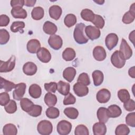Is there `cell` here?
Here are the masks:
<instances>
[{
    "instance_id": "52",
    "label": "cell",
    "mask_w": 135,
    "mask_h": 135,
    "mask_svg": "<svg viewBox=\"0 0 135 135\" xmlns=\"http://www.w3.org/2000/svg\"><path fill=\"white\" fill-rule=\"evenodd\" d=\"M9 18L5 14L0 15V26L1 27L6 26L9 23Z\"/></svg>"
},
{
    "instance_id": "41",
    "label": "cell",
    "mask_w": 135,
    "mask_h": 135,
    "mask_svg": "<svg viewBox=\"0 0 135 135\" xmlns=\"http://www.w3.org/2000/svg\"><path fill=\"white\" fill-rule=\"evenodd\" d=\"M118 97L122 102H124L130 99V95L127 90L123 89L118 91Z\"/></svg>"
},
{
    "instance_id": "56",
    "label": "cell",
    "mask_w": 135,
    "mask_h": 135,
    "mask_svg": "<svg viewBox=\"0 0 135 135\" xmlns=\"http://www.w3.org/2000/svg\"><path fill=\"white\" fill-rule=\"evenodd\" d=\"M134 31H133L132 32H131V33H130L129 36V40H130L133 44H134Z\"/></svg>"
},
{
    "instance_id": "48",
    "label": "cell",
    "mask_w": 135,
    "mask_h": 135,
    "mask_svg": "<svg viewBox=\"0 0 135 135\" xmlns=\"http://www.w3.org/2000/svg\"><path fill=\"white\" fill-rule=\"evenodd\" d=\"M126 123L131 127H135V113H128L126 117Z\"/></svg>"
},
{
    "instance_id": "9",
    "label": "cell",
    "mask_w": 135,
    "mask_h": 135,
    "mask_svg": "<svg viewBox=\"0 0 135 135\" xmlns=\"http://www.w3.org/2000/svg\"><path fill=\"white\" fill-rule=\"evenodd\" d=\"M48 43L51 47L54 50H57L61 48L63 44V41L61 36L54 34L49 37Z\"/></svg>"
},
{
    "instance_id": "45",
    "label": "cell",
    "mask_w": 135,
    "mask_h": 135,
    "mask_svg": "<svg viewBox=\"0 0 135 135\" xmlns=\"http://www.w3.org/2000/svg\"><path fill=\"white\" fill-rule=\"evenodd\" d=\"M9 40V34L5 29L0 30V44L4 45L6 44Z\"/></svg>"
},
{
    "instance_id": "27",
    "label": "cell",
    "mask_w": 135,
    "mask_h": 135,
    "mask_svg": "<svg viewBox=\"0 0 135 135\" xmlns=\"http://www.w3.org/2000/svg\"><path fill=\"white\" fill-rule=\"evenodd\" d=\"M92 76L95 86H99L102 83L104 79V75L102 72L100 70H95L93 72Z\"/></svg>"
},
{
    "instance_id": "18",
    "label": "cell",
    "mask_w": 135,
    "mask_h": 135,
    "mask_svg": "<svg viewBox=\"0 0 135 135\" xmlns=\"http://www.w3.org/2000/svg\"><path fill=\"white\" fill-rule=\"evenodd\" d=\"M49 15L52 18L55 20H58L61 16L62 10L60 6L54 5L51 6L49 8Z\"/></svg>"
},
{
    "instance_id": "12",
    "label": "cell",
    "mask_w": 135,
    "mask_h": 135,
    "mask_svg": "<svg viewBox=\"0 0 135 135\" xmlns=\"http://www.w3.org/2000/svg\"><path fill=\"white\" fill-rule=\"evenodd\" d=\"M38 60L43 63H48L51 59V54L50 51L45 47H40L36 53Z\"/></svg>"
},
{
    "instance_id": "17",
    "label": "cell",
    "mask_w": 135,
    "mask_h": 135,
    "mask_svg": "<svg viewBox=\"0 0 135 135\" xmlns=\"http://www.w3.org/2000/svg\"><path fill=\"white\" fill-rule=\"evenodd\" d=\"M27 50L31 53H36L41 47L40 41L36 39H32L28 41L26 45Z\"/></svg>"
},
{
    "instance_id": "15",
    "label": "cell",
    "mask_w": 135,
    "mask_h": 135,
    "mask_svg": "<svg viewBox=\"0 0 135 135\" xmlns=\"http://www.w3.org/2000/svg\"><path fill=\"white\" fill-rule=\"evenodd\" d=\"M93 56L97 61H102L105 59L107 53L102 46H97L93 50Z\"/></svg>"
},
{
    "instance_id": "16",
    "label": "cell",
    "mask_w": 135,
    "mask_h": 135,
    "mask_svg": "<svg viewBox=\"0 0 135 135\" xmlns=\"http://www.w3.org/2000/svg\"><path fill=\"white\" fill-rule=\"evenodd\" d=\"M37 70L36 65L32 62H27L25 63L23 66V71L24 74L27 75H34Z\"/></svg>"
},
{
    "instance_id": "54",
    "label": "cell",
    "mask_w": 135,
    "mask_h": 135,
    "mask_svg": "<svg viewBox=\"0 0 135 135\" xmlns=\"http://www.w3.org/2000/svg\"><path fill=\"white\" fill-rule=\"evenodd\" d=\"M36 2L35 0H25L24 1V5L27 7H32L34 6Z\"/></svg>"
},
{
    "instance_id": "44",
    "label": "cell",
    "mask_w": 135,
    "mask_h": 135,
    "mask_svg": "<svg viewBox=\"0 0 135 135\" xmlns=\"http://www.w3.org/2000/svg\"><path fill=\"white\" fill-rule=\"evenodd\" d=\"M42 108L40 105L34 104L31 110L27 112L28 114L33 117H37L41 114Z\"/></svg>"
},
{
    "instance_id": "50",
    "label": "cell",
    "mask_w": 135,
    "mask_h": 135,
    "mask_svg": "<svg viewBox=\"0 0 135 135\" xmlns=\"http://www.w3.org/2000/svg\"><path fill=\"white\" fill-rule=\"evenodd\" d=\"M123 103V107L127 111L131 112L135 110V103L133 100L129 99Z\"/></svg>"
},
{
    "instance_id": "21",
    "label": "cell",
    "mask_w": 135,
    "mask_h": 135,
    "mask_svg": "<svg viewBox=\"0 0 135 135\" xmlns=\"http://www.w3.org/2000/svg\"><path fill=\"white\" fill-rule=\"evenodd\" d=\"M76 72L73 67H68L63 72V77L68 82H71L74 79Z\"/></svg>"
},
{
    "instance_id": "53",
    "label": "cell",
    "mask_w": 135,
    "mask_h": 135,
    "mask_svg": "<svg viewBox=\"0 0 135 135\" xmlns=\"http://www.w3.org/2000/svg\"><path fill=\"white\" fill-rule=\"evenodd\" d=\"M24 5V0H12L11 1V6L12 8L20 7H22Z\"/></svg>"
},
{
    "instance_id": "11",
    "label": "cell",
    "mask_w": 135,
    "mask_h": 135,
    "mask_svg": "<svg viewBox=\"0 0 135 135\" xmlns=\"http://www.w3.org/2000/svg\"><path fill=\"white\" fill-rule=\"evenodd\" d=\"M111 98V93L107 89H102L97 93L96 98L97 101L101 103H105L109 101Z\"/></svg>"
},
{
    "instance_id": "13",
    "label": "cell",
    "mask_w": 135,
    "mask_h": 135,
    "mask_svg": "<svg viewBox=\"0 0 135 135\" xmlns=\"http://www.w3.org/2000/svg\"><path fill=\"white\" fill-rule=\"evenodd\" d=\"M135 3H133L130 7L129 11L125 13L122 17V22L124 24H130L133 22L135 18Z\"/></svg>"
},
{
    "instance_id": "30",
    "label": "cell",
    "mask_w": 135,
    "mask_h": 135,
    "mask_svg": "<svg viewBox=\"0 0 135 135\" xmlns=\"http://www.w3.org/2000/svg\"><path fill=\"white\" fill-rule=\"evenodd\" d=\"M44 100L46 105L49 107H53L56 104L57 97L55 94L51 92H48L45 95Z\"/></svg>"
},
{
    "instance_id": "8",
    "label": "cell",
    "mask_w": 135,
    "mask_h": 135,
    "mask_svg": "<svg viewBox=\"0 0 135 135\" xmlns=\"http://www.w3.org/2000/svg\"><path fill=\"white\" fill-rule=\"evenodd\" d=\"M26 85L25 83H19L16 84L14 90L13 91V98L16 100H21L24 95Z\"/></svg>"
},
{
    "instance_id": "19",
    "label": "cell",
    "mask_w": 135,
    "mask_h": 135,
    "mask_svg": "<svg viewBox=\"0 0 135 135\" xmlns=\"http://www.w3.org/2000/svg\"><path fill=\"white\" fill-rule=\"evenodd\" d=\"M92 129L94 135H104L107 132V127L105 124L100 121L93 124Z\"/></svg>"
},
{
    "instance_id": "22",
    "label": "cell",
    "mask_w": 135,
    "mask_h": 135,
    "mask_svg": "<svg viewBox=\"0 0 135 135\" xmlns=\"http://www.w3.org/2000/svg\"><path fill=\"white\" fill-rule=\"evenodd\" d=\"M28 93L32 98L34 99L38 98L41 95V88L37 84H32L29 87Z\"/></svg>"
},
{
    "instance_id": "47",
    "label": "cell",
    "mask_w": 135,
    "mask_h": 135,
    "mask_svg": "<svg viewBox=\"0 0 135 135\" xmlns=\"http://www.w3.org/2000/svg\"><path fill=\"white\" fill-rule=\"evenodd\" d=\"M44 88L46 91L51 93H55L57 90V83L55 82L44 83Z\"/></svg>"
},
{
    "instance_id": "7",
    "label": "cell",
    "mask_w": 135,
    "mask_h": 135,
    "mask_svg": "<svg viewBox=\"0 0 135 135\" xmlns=\"http://www.w3.org/2000/svg\"><path fill=\"white\" fill-rule=\"evenodd\" d=\"M85 33L88 38L92 41L99 38L101 35L100 30L92 25H89L85 27Z\"/></svg>"
},
{
    "instance_id": "5",
    "label": "cell",
    "mask_w": 135,
    "mask_h": 135,
    "mask_svg": "<svg viewBox=\"0 0 135 135\" xmlns=\"http://www.w3.org/2000/svg\"><path fill=\"white\" fill-rule=\"evenodd\" d=\"M72 127V124L70 122L63 120L57 123L56 128L57 131L60 135H67L71 132Z\"/></svg>"
},
{
    "instance_id": "46",
    "label": "cell",
    "mask_w": 135,
    "mask_h": 135,
    "mask_svg": "<svg viewBox=\"0 0 135 135\" xmlns=\"http://www.w3.org/2000/svg\"><path fill=\"white\" fill-rule=\"evenodd\" d=\"M77 82L85 85H89L90 84V80L88 74L86 73H82L79 75Z\"/></svg>"
},
{
    "instance_id": "37",
    "label": "cell",
    "mask_w": 135,
    "mask_h": 135,
    "mask_svg": "<svg viewBox=\"0 0 135 135\" xmlns=\"http://www.w3.org/2000/svg\"><path fill=\"white\" fill-rule=\"evenodd\" d=\"M46 115L50 119H56L60 115L59 110L55 107H50L45 111Z\"/></svg>"
},
{
    "instance_id": "39",
    "label": "cell",
    "mask_w": 135,
    "mask_h": 135,
    "mask_svg": "<svg viewBox=\"0 0 135 135\" xmlns=\"http://www.w3.org/2000/svg\"><path fill=\"white\" fill-rule=\"evenodd\" d=\"M4 109L8 113L12 114L15 112L17 110L16 103L14 100H10L9 102L4 106Z\"/></svg>"
},
{
    "instance_id": "28",
    "label": "cell",
    "mask_w": 135,
    "mask_h": 135,
    "mask_svg": "<svg viewBox=\"0 0 135 135\" xmlns=\"http://www.w3.org/2000/svg\"><path fill=\"white\" fill-rule=\"evenodd\" d=\"M76 56L74 50L71 47L66 48L62 53V57L66 61L73 60Z\"/></svg>"
},
{
    "instance_id": "57",
    "label": "cell",
    "mask_w": 135,
    "mask_h": 135,
    "mask_svg": "<svg viewBox=\"0 0 135 135\" xmlns=\"http://www.w3.org/2000/svg\"><path fill=\"white\" fill-rule=\"evenodd\" d=\"M94 2L97 3V4H99V5H102L104 3V1H94Z\"/></svg>"
},
{
    "instance_id": "23",
    "label": "cell",
    "mask_w": 135,
    "mask_h": 135,
    "mask_svg": "<svg viewBox=\"0 0 135 135\" xmlns=\"http://www.w3.org/2000/svg\"><path fill=\"white\" fill-rule=\"evenodd\" d=\"M44 32L49 35H54L57 30L56 25L50 21H46L43 26Z\"/></svg>"
},
{
    "instance_id": "10",
    "label": "cell",
    "mask_w": 135,
    "mask_h": 135,
    "mask_svg": "<svg viewBox=\"0 0 135 135\" xmlns=\"http://www.w3.org/2000/svg\"><path fill=\"white\" fill-rule=\"evenodd\" d=\"M119 38L115 33H110L105 37V44L109 50H112L118 44Z\"/></svg>"
},
{
    "instance_id": "35",
    "label": "cell",
    "mask_w": 135,
    "mask_h": 135,
    "mask_svg": "<svg viewBox=\"0 0 135 135\" xmlns=\"http://www.w3.org/2000/svg\"><path fill=\"white\" fill-rule=\"evenodd\" d=\"M64 113L68 118L71 119H75L78 117L79 111L75 108L68 107L64 109Z\"/></svg>"
},
{
    "instance_id": "33",
    "label": "cell",
    "mask_w": 135,
    "mask_h": 135,
    "mask_svg": "<svg viewBox=\"0 0 135 135\" xmlns=\"http://www.w3.org/2000/svg\"><path fill=\"white\" fill-rule=\"evenodd\" d=\"M94 15L95 14L93 13L92 11L88 8H85L82 10L81 12V16L83 20L88 22H92L93 21L94 18Z\"/></svg>"
},
{
    "instance_id": "55",
    "label": "cell",
    "mask_w": 135,
    "mask_h": 135,
    "mask_svg": "<svg viewBox=\"0 0 135 135\" xmlns=\"http://www.w3.org/2000/svg\"><path fill=\"white\" fill-rule=\"evenodd\" d=\"M128 74L132 78H135V67L132 66L129 69L128 71Z\"/></svg>"
},
{
    "instance_id": "38",
    "label": "cell",
    "mask_w": 135,
    "mask_h": 135,
    "mask_svg": "<svg viewBox=\"0 0 135 135\" xmlns=\"http://www.w3.org/2000/svg\"><path fill=\"white\" fill-rule=\"evenodd\" d=\"M129 133L130 129L125 124L118 125L115 130V134L116 135H128Z\"/></svg>"
},
{
    "instance_id": "31",
    "label": "cell",
    "mask_w": 135,
    "mask_h": 135,
    "mask_svg": "<svg viewBox=\"0 0 135 135\" xmlns=\"http://www.w3.org/2000/svg\"><path fill=\"white\" fill-rule=\"evenodd\" d=\"M44 15V11L43 8L40 6H37L34 7L31 12V16L33 19L34 20H41Z\"/></svg>"
},
{
    "instance_id": "40",
    "label": "cell",
    "mask_w": 135,
    "mask_h": 135,
    "mask_svg": "<svg viewBox=\"0 0 135 135\" xmlns=\"http://www.w3.org/2000/svg\"><path fill=\"white\" fill-rule=\"evenodd\" d=\"M93 24L98 28H102L104 26L105 21L103 18L100 15L95 14L94 18L92 22Z\"/></svg>"
},
{
    "instance_id": "29",
    "label": "cell",
    "mask_w": 135,
    "mask_h": 135,
    "mask_svg": "<svg viewBox=\"0 0 135 135\" xmlns=\"http://www.w3.org/2000/svg\"><path fill=\"white\" fill-rule=\"evenodd\" d=\"M3 133L4 135H16L17 133V129L14 124L8 123L3 127Z\"/></svg>"
},
{
    "instance_id": "34",
    "label": "cell",
    "mask_w": 135,
    "mask_h": 135,
    "mask_svg": "<svg viewBox=\"0 0 135 135\" xmlns=\"http://www.w3.org/2000/svg\"><path fill=\"white\" fill-rule=\"evenodd\" d=\"M1 89H4L7 92H9L15 88L16 84L9 81H8L3 78H1Z\"/></svg>"
},
{
    "instance_id": "26",
    "label": "cell",
    "mask_w": 135,
    "mask_h": 135,
    "mask_svg": "<svg viewBox=\"0 0 135 135\" xmlns=\"http://www.w3.org/2000/svg\"><path fill=\"white\" fill-rule=\"evenodd\" d=\"M70 84L67 82L60 81L57 83V90L58 92L63 95H66L70 92Z\"/></svg>"
},
{
    "instance_id": "25",
    "label": "cell",
    "mask_w": 135,
    "mask_h": 135,
    "mask_svg": "<svg viewBox=\"0 0 135 135\" xmlns=\"http://www.w3.org/2000/svg\"><path fill=\"white\" fill-rule=\"evenodd\" d=\"M108 112L109 118H117L122 113L121 108L116 104H112L108 108Z\"/></svg>"
},
{
    "instance_id": "43",
    "label": "cell",
    "mask_w": 135,
    "mask_h": 135,
    "mask_svg": "<svg viewBox=\"0 0 135 135\" xmlns=\"http://www.w3.org/2000/svg\"><path fill=\"white\" fill-rule=\"evenodd\" d=\"M25 27V23L22 21L14 22L11 25V31L13 33H16Z\"/></svg>"
},
{
    "instance_id": "24",
    "label": "cell",
    "mask_w": 135,
    "mask_h": 135,
    "mask_svg": "<svg viewBox=\"0 0 135 135\" xmlns=\"http://www.w3.org/2000/svg\"><path fill=\"white\" fill-rule=\"evenodd\" d=\"M97 115L99 121L104 123H106L109 118L108 109L104 107L99 108L97 111Z\"/></svg>"
},
{
    "instance_id": "51",
    "label": "cell",
    "mask_w": 135,
    "mask_h": 135,
    "mask_svg": "<svg viewBox=\"0 0 135 135\" xmlns=\"http://www.w3.org/2000/svg\"><path fill=\"white\" fill-rule=\"evenodd\" d=\"M10 101L9 95L7 92H2L0 94V104L2 106H5Z\"/></svg>"
},
{
    "instance_id": "32",
    "label": "cell",
    "mask_w": 135,
    "mask_h": 135,
    "mask_svg": "<svg viewBox=\"0 0 135 135\" xmlns=\"http://www.w3.org/2000/svg\"><path fill=\"white\" fill-rule=\"evenodd\" d=\"M33 105V102L28 98H22L20 100L21 107L25 112H28L32 109Z\"/></svg>"
},
{
    "instance_id": "4",
    "label": "cell",
    "mask_w": 135,
    "mask_h": 135,
    "mask_svg": "<svg viewBox=\"0 0 135 135\" xmlns=\"http://www.w3.org/2000/svg\"><path fill=\"white\" fill-rule=\"evenodd\" d=\"M16 58L14 55H12L7 61H0V72L1 73H6L12 71L15 66Z\"/></svg>"
},
{
    "instance_id": "49",
    "label": "cell",
    "mask_w": 135,
    "mask_h": 135,
    "mask_svg": "<svg viewBox=\"0 0 135 135\" xmlns=\"http://www.w3.org/2000/svg\"><path fill=\"white\" fill-rule=\"evenodd\" d=\"M76 102L75 97L71 93H69L65 97L63 100V103L64 105H69V104H73Z\"/></svg>"
},
{
    "instance_id": "14",
    "label": "cell",
    "mask_w": 135,
    "mask_h": 135,
    "mask_svg": "<svg viewBox=\"0 0 135 135\" xmlns=\"http://www.w3.org/2000/svg\"><path fill=\"white\" fill-rule=\"evenodd\" d=\"M73 88L75 94L80 97H84L89 93V88L87 86L79 82L75 83Z\"/></svg>"
},
{
    "instance_id": "36",
    "label": "cell",
    "mask_w": 135,
    "mask_h": 135,
    "mask_svg": "<svg viewBox=\"0 0 135 135\" xmlns=\"http://www.w3.org/2000/svg\"><path fill=\"white\" fill-rule=\"evenodd\" d=\"M76 17L73 14H67L64 20V23L65 26L68 27H71L74 25L76 23Z\"/></svg>"
},
{
    "instance_id": "1",
    "label": "cell",
    "mask_w": 135,
    "mask_h": 135,
    "mask_svg": "<svg viewBox=\"0 0 135 135\" xmlns=\"http://www.w3.org/2000/svg\"><path fill=\"white\" fill-rule=\"evenodd\" d=\"M85 25L83 23L76 25L73 32V37L75 42L80 44H85L88 41V37L84 34Z\"/></svg>"
},
{
    "instance_id": "6",
    "label": "cell",
    "mask_w": 135,
    "mask_h": 135,
    "mask_svg": "<svg viewBox=\"0 0 135 135\" xmlns=\"http://www.w3.org/2000/svg\"><path fill=\"white\" fill-rule=\"evenodd\" d=\"M119 51L126 60L129 59L132 55V50L126 40L124 38H122L121 40Z\"/></svg>"
},
{
    "instance_id": "3",
    "label": "cell",
    "mask_w": 135,
    "mask_h": 135,
    "mask_svg": "<svg viewBox=\"0 0 135 135\" xmlns=\"http://www.w3.org/2000/svg\"><path fill=\"white\" fill-rule=\"evenodd\" d=\"M111 62L114 66L121 69L125 65L126 60L119 51H115L111 56Z\"/></svg>"
},
{
    "instance_id": "20",
    "label": "cell",
    "mask_w": 135,
    "mask_h": 135,
    "mask_svg": "<svg viewBox=\"0 0 135 135\" xmlns=\"http://www.w3.org/2000/svg\"><path fill=\"white\" fill-rule=\"evenodd\" d=\"M11 13V15L15 18L24 19L26 18L27 15L26 10L20 7L12 8Z\"/></svg>"
},
{
    "instance_id": "42",
    "label": "cell",
    "mask_w": 135,
    "mask_h": 135,
    "mask_svg": "<svg viewBox=\"0 0 135 135\" xmlns=\"http://www.w3.org/2000/svg\"><path fill=\"white\" fill-rule=\"evenodd\" d=\"M74 134L75 135H89V132L88 128L85 126L79 124L75 128Z\"/></svg>"
},
{
    "instance_id": "2",
    "label": "cell",
    "mask_w": 135,
    "mask_h": 135,
    "mask_svg": "<svg viewBox=\"0 0 135 135\" xmlns=\"http://www.w3.org/2000/svg\"><path fill=\"white\" fill-rule=\"evenodd\" d=\"M37 130L41 134L49 135L52 132L53 125L50 121L46 120H43L38 123Z\"/></svg>"
}]
</instances>
